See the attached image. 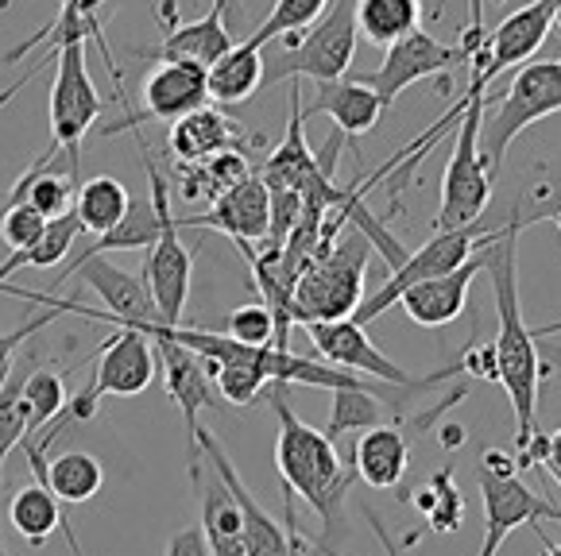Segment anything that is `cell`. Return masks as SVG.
I'll use <instances>...</instances> for the list:
<instances>
[{
	"label": "cell",
	"mask_w": 561,
	"mask_h": 556,
	"mask_svg": "<svg viewBox=\"0 0 561 556\" xmlns=\"http://www.w3.org/2000/svg\"><path fill=\"white\" fill-rule=\"evenodd\" d=\"M388 409L391 414H403L391 398L376 391H333V409H330V426H325V437L333 444L348 433H364L371 426H383L388 421ZM396 421V417H391Z\"/></svg>",
	"instance_id": "33"
},
{
	"label": "cell",
	"mask_w": 561,
	"mask_h": 556,
	"mask_svg": "<svg viewBox=\"0 0 561 556\" xmlns=\"http://www.w3.org/2000/svg\"><path fill=\"white\" fill-rule=\"evenodd\" d=\"M553 27L561 32V0H553Z\"/></svg>",
	"instance_id": "50"
},
{
	"label": "cell",
	"mask_w": 561,
	"mask_h": 556,
	"mask_svg": "<svg viewBox=\"0 0 561 556\" xmlns=\"http://www.w3.org/2000/svg\"><path fill=\"white\" fill-rule=\"evenodd\" d=\"M24 402L32 406V433L43 426H50L58 414H62V406H67V383H62V375H55V371H32L24 383Z\"/></svg>",
	"instance_id": "39"
},
{
	"label": "cell",
	"mask_w": 561,
	"mask_h": 556,
	"mask_svg": "<svg viewBox=\"0 0 561 556\" xmlns=\"http://www.w3.org/2000/svg\"><path fill=\"white\" fill-rule=\"evenodd\" d=\"M214 4H221V9H229V4H232V0H214Z\"/></svg>",
	"instance_id": "51"
},
{
	"label": "cell",
	"mask_w": 561,
	"mask_h": 556,
	"mask_svg": "<svg viewBox=\"0 0 561 556\" xmlns=\"http://www.w3.org/2000/svg\"><path fill=\"white\" fill-rule=\"evenodd\" d=\"M32 371H35V356H24L20 363H12L9 379L0 383V479H4L9 452L20 449L24 437H32V406L24 402V383Z\"/></svg>",
	"instance_id": "29"
},
{
	"label": "cell",
	"mask_w": 561,
	"mask_h": 556,
	"mask_svg": "<svg viewBox=\"0 0 561 556\" xmlns=\"http://www.w3.org/2000/svg\"><path fill=\"white\" fill-rule=\"evenodd\" d=\"M356 16L353 0H330V9L302 32L279 35V62L264 66V85H279L287 78H310V82H337L353 66L356 55Z\"/></svg>",
	"instance_id": "7"
},
{
	"label": "cell",
	"mask_w": 561,
	"mask_h": 556,
	"mask_svg": "<svg viewBox=\"0 0 561 556\" xmlns=\"http://www.w3.org/2000/svg\"><path fill=\"white\" fill-rule=\"evenodd\" d=\"M202 533H206L209 556H244L240 507L217 475L209 483H202Z\"/></svg>",
	"instance_id": "27"
},
{
	"label": "cell",
	"mask_w": 561,
	"mask_h": 556,
	"mask_svg": "<svg viewBox=\"0 0 561 556\" xmlns=\"http://www.w3.org/2000/svg\"><path fill=\"white\" fill-rule=\"evenodd\" d=\"M232 43L237 39H232L229 24H225V9L214 4L202 20L179 24L171 35H163L156 47H136V55L140 58H191V62L214 66Z\"/></svg>",
	"instance_id": "24"
},
{
	"label": "cell",
	"mask_w": 561,
	"mask_h": 556,
	"mask_svg": "<svg viewBox=\"0 0 561 556\" xmlns=\"http://www.w3.org/2000/svg\"><path fill=\"white\" fill-rule=\"evenodd\" d=\"M356 35L371 47H391L403 35L419 32L422 24V0H353Z\"/></svg>",
	"instance_id": "28"
},
{
	"label": "cell",
	"mask_w": 561,
	"mask_h": 556,
	"mask_svg": "<svg viewBox=\"0 0 561 556\" xmlns=\"http://www.w3.org/2000/svg\"><path fill=\"white\" fill-rule=\"evenodd\" d=\"M542 537V533H538ZM542 556H561V545H553L550 537H542Z\"/></svg>",
	"instance_id": "47"
},
{
	"label": "cell",
	"mask_w": 561,
	"mask_h": 556,
	"mask_svg": "<svg viewBox=\"0 0 561 556\" xmlns=\"http://www.w3.org/2000/svg\"><path fill=\"white\" fill-rule=\"evenodd\" d=\"M306 333H310V340H314L318 356H322L325 363H333V368L360 371V375L380 379V383H388V386H407V391H419V394L430 391L434 383H442V379H449V375H457V371H461V360H457L454 368L434 371V375H411V371L396 368V363H391L388 356H383L380 348L368 340L364 325H356L353 317L314 321V325H306Z\"/></svg>",
	"instance_id": "12"
},
{
	"label": "cell",
	"mask_w": 561,
	"mask_h": 556,
	"mask_svg": "<svg viewBox=\"0 0 561 556\" xmlns=\"http://www.w3.org/2000/svg\"><path fill=\"white\" fill-rule=\"evenodd\" d=\"M287 101H290V128H287V139H283L279 148L267 155L264 163V182L267 189H298L318 174V159L314 151L306 148V136H302V90H298V78H290V90H287Z\"/></svg>",
	"instance_id": "25"
},
{
	"label": "cell",
	"mask_w": 561,
	"mask_h": 556,
	"mask_svg": "<svg viewBox=\"0 0 561 556\" xmlns=\"http://www.w3.org/2000/svg\"><path fill=\"white\" fill-rule=\"evenodd\" d=\"M179 229H217L232 240V244H256L267 240L272 229V189H267L264 174H248L221 197H214V209L202 217H174Z\"/></svg>",
	"instance_id": "19"
},
{
	"label": "cell",
	"mask_w": 561,
	"mask_h": 556,
	"mask_svg": "<svg viewBox=\"0 0 561 556\" xmlns=\"http://www.w3.org/2000/svg\"><path fill=\"white\" fill-rule=\"evenodd\" d=\"M414 507L426 514V530L454 533L457 525H461V518H465V499H461V491L454 487V472H449V467H442V472L434 475L422 491H414Z\"/></svg>",
	"instance_id": "36"
},
{
	"label": "cell",
	"mask_w": 561,
	"mask_h": 556,
	"mask_svg": "<svg viewBox=\"0 0 561 556\" xmlns=\"http://www.w3.org/2000/svg\"><path fill=\"white\" fill-rule=\"evenodd\" d=\"M144 336H148L151 348H156V360L163 363L167 394H171L174 406L182 409V421H186V433H191V460H194V429H198V414L202 409H217L225 398L217 394L214 379H209L206 356H198L194 348L174 340L163 325H148Z\"/></svg>",
	"instance_id": "16"
},
{
	"label": "cell",
	"mask_w": 561,
	"mask_h": 556,
	"mask_svg": "<svg viewBox=\"0 0 561 556\" xmlns=\"http://www.w3.org/2000/svg\"><path fill=\"white\" fill-rule=\"evenodd\" d=\"M194 449L209 460L214 475L225 483V487H229L232 499H237L240 522H244V556H295V548H290V530H283V525L275 522L264 507H260L256 495L248 491L244 479H240V472L232 467L229 452L217 444V437L209 433V429L198 426V429H194ZM191 464H194V460H191Z\"/></svg>",
	"instance_id": "18"
},
{
	"label": "cell",
	"mask_w": 561,
	"mask_h": 556,
	"mask_svg": "<svg viewBox=\"0 0 561 556\" xmlns=\"http://www.w3.org/2000/svg\"><path fill=\"white\" fill-rule=\"evenodd\" d=\"M267 406L279 421V441H275V467H279L283 491L306 499L325 525L322 553H333V537L345 525V499L356 479L353 460L337 452V444L325 437V429L306 426L302 417L290 409V383H267Z\"/></svg>",
	"instance_id": "2"
},
{
	"label": "cell",
	"mask_w": 561,
	"mask_h": 556,
	"mask_svg": "<svg viewBox=\"0 0 561 556\" xmlns=\"http://www.w3.org/2000/svg\"><path fill=\"white\" fill-rule=\"evenodd\" d=\"M75 275L78 282L93 290V294L105 302V310H90L82 302H67V313H78V317H90V321H105V325H121V328H136L144 333L148 325H159V313L156 302H151V290L144 282V275H133V270L116 267L113 259L105 255H85V259H70L67 270L58 275V282H67Z\"/></svg>",
	"instance_id": "11"
},
{
	"label": "cell",
	"mask_w": 561,
	"mask_h": 556,
	"mask_svg": "<svg viewBox=\"0 0 561 556\" xmlns=\"http://www.w3.org/2000/svg\"><path fill=\"white\" fill-rule=\"evenodd\" d=\"M314 85H318L314 101L302 108V116H330L345 139L364 136V131H371L380 124L383 105L360 78H356V82L337 78V82H314Z\"/></svg>",
	"instance_id": "23"
},
{
	"label": "cell",
	"mask_w": 561,
	"mask_h": 556,
	"mask_svg": "<svg viewBox=\"0 0 561 556\" xmlns=\"http://www.w3.org/2000/svg\"><path fill=\"white\" fill-rule=\"evenodd\" d=\"M264 47H256L252 39H240L217 58L214 66H206V90L209 101L217 105H240L264 85Z\"/></svg>",
	"instance_id": "26"
},
{
	"label": "cell",
	"mask_w": 561,
	"mask_h": 556,
	"mask_svg": "<svg viewBox=\"0 0 561 556\" xmlns=\"http://www.w3.org/2000/svg\"><path fill=\"white\" fill-rule=\"evenodd\" d=\"M156 368L159 360L148 336L136 328H121L116 336H108L105 348H98V368L90 383L101 398H133L156 383Z\"/></svg>",
	"instance_id": "20"
},
{
	"label": "cell",
	"mask_w": 561,
	"mask_h": 556,
	"mask_svg": "<svg viewBox=\"0 0 561 556\" xmlns=\"http://www.w3.org/2000/svg\"><path fill=\"white\" fill-rule=\"evenodd\" d=\"M128 205H133V194L124 189L121 178H108V174H98L90 182H78V194H75V217L82 221L85 232L101 236L108 232L124 213H128Z\"/></svg>",
	"instance_id": "30"
},
{
	"label": "cell",
	"mask_w": 561,
	"mask_h": 556,
	"mask_svg": "<svg viewBox=\"0 0 561 556\" xmlns=\"http://www.w3.org/2000/svg\"><path fill=\"white\" fill-rule=\"evenodd\" d=\"M477 483L480 499H484V541H480L477 556H495L519 525L561 522V507H553L546 495L530 491L527 479H519V472H492L480 464Z\"/></svg>",
	"instance_id": "13"
},
{
	"label": "cell",
	"mask_w": 561,
	"mask_h": 556,
	"mask_svg": "<svg viewBox=\"0 0 561 556\" xmlns=\"http://www.w3.org/2000/svg\"><path fill=\"white\" fill-rule=\"evenodd\" d=\"M527 224L535 221L523 217L519 209H512V217L500 224V232L480 247L484 252V270L480 275H488V282H492L495 317H500V333H495L492 344L495 383L504 386L507 398H512L515 449H519V456L527 452V444L538 433V386L546 379V368L535 348V333L523 321V305H519V232Z\"/></svg>",
	"instance_id": "1"
},
{
	"label": "cell",
	"mask_w": 561,
	"mask_h": 556,
	"mask_svg": "<svg viewBox=\"0 0 561 556\" xmlns=\"http://www.w3.org/2000/svg\"><path fill=\"white\" fill-rule=\"evenodd\" d=\"M209 105L206 90V66L191 62V58H163V62L144 78V113H128L121 124L101 128V136H116V131H136L144 120H163L174 124L194 108Z\"/></svg>",
	"instance_id": "15"
},
{
	"label": "cell",
	"mask_w": 561,
	"mask_h": 556,
	"mask_svg": "<svg viewBox=\"0 0 561 556\" xmlns=\"http://www.w3.org/2000/svg\"><path fill=\"white\" fill-rule=\"evenodd\" d=\"M159 232H163V221H159V213H156V201H151V197H133L128 213L108 232H101L78 259H85V255H105V252H140V247L156 244Z\"/></svg>",
	"instance_id": "32"
},
{
	"label": "cell",
	"mask_w": 561,
	"mask_h": 556,
	"mask_svg": "<svg viewBox=\"0 0 561 556\" xmlns=\"http://www.w3.org/2000/svg\"><path fill=\"white\" fill-rule=\"evenodd\" d=\"M546 221H553V224H558V232H561V205H558V209H550V213H546Z\"/></svg>",
	"instance_id": "49"
},
{
	"label": "cell",
	"mask_w": 561,
	"mask_h": 556,
	"mask_svg": "<svg viewBox=\"0 0 561 556\" xmlns=\"http://www.w3.org/2000/svg\"><path fill=\"white\" fill-rule=\"evenodd\" d=\"M553 113H561V58L523 62L500 105H484V120H480V151L492 178H500L504 155L515 139Z\"/></svg>",
	"instance_id": "5"
},
{
	"label": "cell",
	"mask_w": 561,
	"mask_h": 556,
	"mask_svg": "<svg viewBox=\"0 0 561 556\" xmlns=\"http://www.w3.org/2000/svg\"><path fill=\"white\" fill-rule=\"evenodd\" d=\"M465 97H469V105L461 113L454 155H449L446 178H442V205H438V217H434V232L477 224L488 209V197H492V171H488V159L480 151V120H484V97H488L484 78L472 74Z\"/></svg>",
	"instance_id": "4"
},
{
	"label": "cell",
	"mask_w": 561,
	"mask_h": 556,
	"mask_svg": "<svg viewBox=\"0 0 561 556\" xmlns=\"http://www.w3.org/2000/svg\"><path fill=\"white\" fill-rule=\"evenodd\" d=\"M43 483L50 487L62 507H78V502H90L93 495L101 491V483H105V467H101L98 456L90 452H62L47 464V475Z\"/></svg>",
	"instance_id": "31"
},
{
	"label": "cell",
	"mask_w": 561,
	"mask_h": 556,
	"mask_svg": "<svg viewBox=\"0 0 561 556\" xmlns=\"http://www.w3.org/2000/svg\"><path fill=\"white\" fill-rule=\"evenodd\" d=\"M530 333H535V340H538V336H553V333H561V321H558V325H542V328H530Z\"/></svg>",
	"instance_id": "48"
},
{
	"label": "cell",
	"mask_w": 561,
	"mask_h": 556,
	"mask_svg": "<svg viewBox=\"0 0 561 556\" xmlns=\"http://www.w3.org/2000/svg\"><path fill=\"white\" fill-rule=\"evenodd\" d=\"M469 386H454L438 406L430 409H419V414H399L396 421H383V426H371L356 437V449H353V467H356V479H364L368 487L376 491H391L399 487L411 467V449L422 433H434L438 421L457 406L465 402Z\"/></svg>",
	"instance_id": "9"
},
{
	"label": "cell",
	"mask_w": 561,
	"mask_h": 556,
	"mask_svg": "<svg viewBox=\"0 0 561 556\" xmlns=\"http://www.w3.org/2000/svg\"><path fill=\"white\" fill-rule=\"evenodd\" d=\"M101 93L85 66V43H67L55 50V82H50V143L27 171H43L58 151L70 155V178L82 171V139L101 116Z\"/></svg>",
	"instance_id": "6"
},
{
	"label": "cell",
	"mask_w": 561,
	"mask_h": 556,
	"mask_svg": "<svg viewBox=\"0 0 561 556\" xmlns=\"http://www.w3.org/2000/svg\"><path fill=\"white\" fill-rule=\"evenodd\" d=\"M484 270V252L469 255L461 267L446 270L438 278H422L414 287H407L399 294V310L422 328H442L449 321H457L469 305V290H472V278Z\"/></svg>",
	"instance_id": "21"
},
{
	"label": "cell",
	"mask_w": 561,
	"mask_h": 556,
	"mask_svg": "<svg viewBox=\"0 0 561 556\" xmlns=\"http://www.w3.org/2000/svg\"><path fill=\"white\" fill-rule=\"evenodd\" d=\"M461 371H469V375H480V379H488V383H495V352H492V344H477V348H469V352L461 356Z\"/></svg>",
	"instance_id": "43"
},
{
	"label": "cell",
	"mask_w": 561,
	"mask_h": 556,
	"mask_svg": "<svg viewBox=\"0 0 561 556\" xmlns=\"http://www.w3.org/2000/svg\"><path fill=\"white\" fill-rule=\"evenodd\" d=\"M0 556H4V545H0Z\"/></svg>",
	"instance_id": "52"
},
{
	"label": "cell",
	"mask_w": 561,
	"mask_h": 556,
	"mask_svg": "<svg viewBox=\"0 0 561 556\" xmlns=\"http://www.w3.org/2000/svg\"><path fill=\"white\" fill-rule=\"evenodd\" d=\"M550 32H553V0H530V4H523L519 12L504 16L488 32L484 47L469 58L472 74L492 85L515 62H527Z\"/></svg>",
	"instance_id": "17"
},
{
	"label": "cell",
	"mask_w": 561,
	"mask_h": 556,
	"mask_svg": "<svg viewBox=\"0 0 561 556\" xmlns=\"http://www.w3.org/2000/svg\"><path fill=\"white\" fill-rule=\"evenodd\" d=\"M144 151V166H148V182H151V201H156V213L163 221V232L159 240L148 247V263H144V282L151 290V302H156L159 325L174 328L182 325V310H186V298H191V275H194V259L191 247L182 244L179 236V221L171 217V189H167V178L159 171L151 148L140 139Z\"/></svg>",
	"instance_id": "8"
},
{
	"label": "cell",
	"mask_w": 561,
	"mask_h": 556,
	"mask_svg": "<svg viewBox=\"0 0 561 556\" xmlns=\"http://www.w3.org/2000/svg\"><path fill=\"white\" fill-rule=\"evenodd\" d=\"M495 232H500V224H495V229H484V217H480L477 224H465V229L434 232L419 252H407V259L391 270V278L376 290V294H368L360 305H356L353 321L356 325H371V321L383 317V313L399 302V294H403L407 287H414V282H422V278H438V275H446V270L461 267V263L469 259V255H477Z\"/></svg>",
	"instance_id": "10"
},
{
	"label": "cell",
	"mask_w": 561,
	"mask_h": 556,
	"mask_svg": "<svg viewBox=\"0 0 561 556\" xmlns=\"http://www.w3.org/2000/svg\"><path fill=\"white\" fill-rule=\"evenodd\" d=\"M0 294H16V298H27V302H43V305H50L47 313H39V317H32V321H24V325H16L12 333H0V383L9 379V371H12V363H16V352L24 348V340H32V336H39L43 328L50 325L55 317H62V305L55 302L50 294H35V290H16V287H9V282H0Z\"/></svg>",
	"instance_id": "37"
},
{
	"label": "cell",
	"mask_w": 561,
	"mask_h": 556,
	"mask_svg": "<svg viewBox=\"0 0 561 556\" xmlns=\"http://www.w3.org/2000/svg\"><path fill=\"white\" fill-rule=\"evenodd\" d=\"M225 336H232L240 344H275V313L264 302L240 305L225 321Z\"/></svg>",
	"instance_id": "41"
},
{
	"label": "cell",
	"mask_w": 561,
	"mask_h": 556,
	"mask_svg": "<svg viewBox=\"0 0 561 556\" xmlns=\"http://www.w3.org/2000/svg\"><path fill=\"white\" fill-rule=\"evenodd\" d=\"M206 371H209V379L217 383V394H221L229 406H252V402L267 391V375H260V371L248 368V363L206 360Z\"/></svg>",
	"instance_id": "38"
},
{
	"label": "cell",
	"mask_w": 561,
	"mask_h": 556,
	"mask_svg": "<svg viewBox=\"0 0 561 556\" xmlns=\"http://www.w3.org/2000/svg\"><path fill=\"white\" fill-rule=\"evenodd\" d=\"M371 259V240L360 229H348L333 240L330 252L306 263L290 290V317L295 325H314V321H341L353 317L364 302V270Z\"/></svg>",
	"instance_id": "3"
},
{
	"label": "cell",
	"mask_w": 561,
	"mask_h": 556,
	"mask_svg": "<svg viewBox=\"0 0 561 556\" xmlns=\"http://www.w3.org/2000/svg\"><path fill=\"white\" fill-rule=\"evenodd\" d=\"M495 4H504V0H495Z\"/></svg>",
	"instance_id": "53"
},
{
	"label": "cell",
	"mask_w": 561,
	"mask_h": 556,
	"mask_svg": "<svg viewBox=\"0 0 561 556\" xmlns=\"http://www.w3.org/2000/svg\"><path fill=\"white\" fill-rule=\"evenodd\" d=\"M244 143H264L260 136H240L237 124L214 105H202L171 124V151L174 163H206L221 151H240Z\"/></svg>",
	"instance_id": "22"
},
{
	"label": "cell",
	"mask_w": 561,
	"mask_h": 556,
	"mask_svg": "<svg viewBox=\"0 0 561 556\" xmlns=\"http://www.w3.org/2000/svg\"><path fill=\"white\" fill-rule=\"evenodd\" d=\"M454 66H469L461 43L449 47V43L434 39V35L419 27V32L391 43L383 62L371 74H364L360 82L380 97L383 108H391L399 101V93L411 90L414 82H422V78H446Z\"/></svg>",
	"instance_id": "14"
},
{
	"label": "cell",
	"mask_w": 561,
	"mask_h": 556,
	"mask_svg": "<svg viewBox=\"0 0 561 556\" xmlns=\"http://www.w3.org/2000/svg\"><path fill=\"white\" fill-rule=\"evenodd\" d=\"M438 433H442V444H446V449H457V444H465V429L461 426H442Z\"/></svg>",
	"instance_id": "46"
},
{
	"label": "cell",
	"mask_w": 561,
	"mask_h": 556,
	"mask_svg": "<svg viewBox=\"0 0 561 556\" xmlns=\"http://www.w3.org/2000/svg\"><path fill=\"white\" fill-rule=\"evenodd\" d=\"M538 464H546V472H550V479L561 487V429H553V433H546L542 441V460Z\"/></svg>",
	"instance_id": "44"
},
{
	"label": "cell",
	"mask_w": 561,
	"mask_h": 556,
	"mask_svg": "<svg viewBox=\"0 0 561 556\" xmlns=\"http://www.w3.org/2000/svg\"><path fill=\"white\" fill-rule=\"evenodd\" d=\"M360 510H364V518H368V522H371V533H376V537H380L383 553H388V556H399V545H396V537H391V533H388V525L380 522V514H376V510H371L368 502H364Z\"/></svg>",
	"instance_id": "45"
},
{
	"label": "cell",
	"mask_w": 561,
	"mask_h": 556,
	"mask_svg": "<svg viewBox=\"0 0 561 556\" xmlns=\"http://www.w3.org/2000/svg\"><path fill=\"white\" fill-rule=\"evenodd\" d=\"M9 522L27 545H43L50 533L62 522V502L50 495L47 483H32V487H20L9 502Z\"/></svg>",
	"instance_id": "34"
},
{
	"label": "cell",
	"mask_w": 561,
	"mask_h": 556,
	"mask_svg": "<svg viewBox=\"0 0 561 556\" xmlns=\"http://www.w3.org/2000/svg\"><path fill=\"white\" fill-rule=\"evenodd\" d=\"M75 194H78V182L75 178H62V174H43V171H27L24 178L12 186L9 201H27L35 205L47 221L55 217L70 213L75 209Z\"/></svg>",
	"instance_id": "35"
},
{
	"label": "cell",
	"mask_w": 561,
	"mask_h": 556,
	"mask_svg": "<svg viewBox=\"0 0 561 556\" xmlns=\"http://www.w3.org/2000/svg\"><path fill=\"white\" fill-rule=\"evenodd\" d=\"M167 556H209V545H206V533L202 525H186L171 537L167 545Z\"/></svg>",
	"instance_id": "42"
},
{
	"label": "cell",
	"mask_w": 561,
	"mask_h": 556,
	"mask_svg": "<svg viewBox=\"0 0 561 556\" xmlns=\"http://www.w3.org/2000/svg\"><path fill=\"white\" fill-rule=\"evenodd\" d=\"M43 229H47V217L27 201H9V209L0 213V240H4L9 252L32 247L43 236Z\"/></svg>",
	"instance_id": "40"
}]
</instances>
